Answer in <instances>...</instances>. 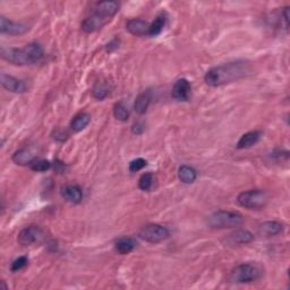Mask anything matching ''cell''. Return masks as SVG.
<instances>
[{"instance_id":"obj_32","label":"cell","mask_w":290,"mask_h":290,"mask_svg":"<svg viewBox=\"0 0 290 290\" xmlns=\"http://www.w3.org/2000/svg\"><path fill=\"white\" fill-rule=\"evenodd\" d=\"M282 16L284 19V24H286V29L289 28V7H286L283 9Z\"/></svg>"},{"instance_id":"obj_28","label":"cell","mask_w":290,"mask_h":290,"mask_svg":"<svg viewBox=\"0 0 290 290\" xmlns=\"http://www.w3.org/2000/svg\"><path fill=\"white\" fill-rule=\"evenodd\" d=\"M28 264H29V258L27 256H19L12 263V266H11L12 272L19 271V270H22L27 267Z\"/></svg>"},{"instance_id":"obj_2","label":"cell","mask_w":290,"mask_h":290,"mask_svg":"<svg viewBox=\"0 0 290 290\" xmlns=\"http://www.w3.org/2000/svg\"><path fill=\"white\" fill-rule=\"evenodd\" d=\"M0 56L13 65L27 66L40 62L43 58V49L39 43H29L23 48L2 47Z\"/></svg>"},{"instance_id":"obj_3","label":"cell","mask_w":290,"mask_h":290,"mask_svg":"<svg viewBox=\"0 0 290 290\" xmlns=\"http://www.w3.org/2000/svg\"><path fill=\"white\" fill-rule=\"evenodd\" d=\"M244 217L238 212L233 211H217L208 217L207 225L215 229L235 228L243 225Z\"/></svg>"},{"instance_id":"obj_25","label":"cell","mask_w":290,"mask_h":290,"mask_svg":"<svg viewBox=\"0 0 290 290\" xmlns=\"http://www.w3.org/2000/svg\"><path fill=\"white\" fill-rule=\"evenodd\" d=\"M114 116L117 120L127 121L130 116L129 109L123 102L117 103L114 108Z\"/></svg>"},{"instance_id":"obj_29","label":"cell","mask_w":290,"mask_h":290,"mask_svg":"<svg viewBox=\"0 0 290 290\" xmlns=\"http://www.w3.org/2000/svg\"><path fill=\"white\" fill-rule=\"evenodd\" d=\"M147 162L143 157H137V159L130 161L129 164V171L130 172H137L143 169L144 167H146Z\"/></svg>"},{"instance_id":"obj_31","label":"cell","mask_w":290,"mask_h":290,"mask_svg":"<svg viewBox=\"0 0 290 290\" xmlns=\"http://www.w3.org/2000/svg\"><path fill=\"white\" fill-rule=\"evenodd\" d=\"M144 130H145V127L142 123H136L133 125V127H131V131H133V133L136 135L143 134Z\"/></svg>"},{"instance_id":"obj_13","label":"cell","mask_w":290,"mask_h":290,"mask_svg":"<svg viewBox=\"0 0 290 290\" xmlns=\"http://www.w3.org/2000/svg\"><path fill=\"white\" fill-rule=\"evenodd\" d=\"M110 21L107 18H103L99 16V15L96 14H92L91 16L86 17L84 21L82 22V25H81V28H82L83 31L85 33H93L99 31V30L102 29L106 24H108Z\"/></svg>"},{"instance_id":"obj_33","label":"cell","mask_w":290,"mask_h":290,"mask_svg":"<svg viewBox=\"0 0 290 290\" xmlns=\"http://www.w3.org/2000/svg\"><path fill=\"white\" fill-rule=\"evenodd\" d=\"M0 289H4V290L7 289V286L5 284V281H2V284H0Z\"/></svg>"},{"instance_id":"obj_22","label":"cell","mask_w":290,"mask_h":290,"mask_svg":"<svg viewBox=\"0 0 290 290\" xmlns=\"http://www.w3.org/2000/svg\"><path fill=\"white\" fill-rule=\"evenodd\" d=\"M90 123H91V116L89 114H85V113L80 114L74 117L72 123H70V128L77 133V131L83 130L85 127H88Z\"/></svg>"},{"instance_id":"obj_14","label":"cell","mask_w":290,"mask_h":290,"mask_svg":"<svg viewBox=\"0 0 290 290\" xmlns=\"http://www.w3.org/2000/svg\"><path fill=\"white\" fill-rule=\"evenodd\" d=\"M150 24L144 19L141 18H131L126 23V30L130 34L136 35V37H143L149 33Z\"/></svg>"},{"instance_id":"obj_7","label":"cell","mask_w":290,"mask_h":290,"mask_svg":"<svg viewBox=\"0 0 290 290\" xmlns=\"http://www.w3.org/2000/svg\"><path fill=\"white\" fill-rule=\"evenodd\" d=\"M45 238V233L38 226H30L24 228L17 236V242L22 246H31L34 244H40Z\"/></svg>"},{"instance_id":"obj_8","label":"cell","mask_w":290,"mask_h":290,"mask_svg":"<svg viewBox=\"0 0 290 290\" xmlns=\"http://www.w3.org/2000/svg\"><path fill=\"white\" fill-rule=\"evenodd\" d=\"M0 84H2L3 88L5 90L9 91V92L13 93H25L29 90L28 84L24 82L22 80H18L16 77H14L12 75L2 73L0 74Z\"/></svg>"},{"instance_id":"obj_21","label":"cell","mask_w":290,"mask_h":290,"mask_svg":"<svg viewBox=\"0 0 290 290\" xmlns=\"http://www.w3.org/2000/svg\"><path fill=\"white\" fill-rule=\"evenodd\" d=\"M178 178L184 184H193L197 178L196 170L190 166H181L178 169Z\"/></svg>"},{"instance_id":"obj_18","label":"cell","mask_w":290,"mask_h":290,"mask_svg":"<svg viewBox=\"0 0 290 290\" xmlns=\"http://www.w3.org/2000/svg\"><path fill=\"white\" fill-rule=\"evenodd\" d=\"M283 231V225L278 221H266L259 225L258 232L262 236L273 237Z\"/></svg>"},{"instance_id":"obj_20","label":"cell","mask_w":290,"mask_h":290,"mask_svg":"<svg viewBox=\"0 0 290 290\" xmlns=\"http://www.w3.org/2000/svg\"><path fill=\"white\" fill-rule=\"evenodd\" d=\"M151 100H152V96H151V92L149 90L144 91V92H142L141 94H139V96L136 98L135 103H134V109H135L136 113L139 115L145 114L147 109H149Z\"/></svg>"},{"instance_id":"obj_30","label":"cell","mask_w":290,"mask_h":290,"mask_svg":"<svg viewBox=\"0 0 290 290\" xmlns=\"http://www.w3.org/2000/svg\"><path fill=\"white\" fill-rule=\"evenodd\" d=\"M118 48H119V40L118 39H114L113 41H110L108 44H107V51L108 52H113Z\"/></svg>"},{"instance_id":"obj_6","label":"cell","mask_w":290,"mask_h":290,"mask_svg":"<svg viewBox=\"0 0 290 290\" xmlns=\"http://www.w3.org/2000/svg\"><path fill=\"white\" fill-rule=\"evenodd\" d=\"M139 237L147 243L156 244L166 241L169 237V230L161 225L150 223V225H146L141 229Z\"/></svg>"},{"instance_id":"obj_4","label":"cell","mask_w":290,"mask_h":290,"mask_svg":"<svg viewBox=\"0 0 290 290\" xmlns=\"http://www.w3.org/2000/svg\"><path fill=\"white\" fill-rule=\"evenodd\" d=\"M269 196L264 191L261 190H251L243 192L237 197V202L249 210H261L268 204Z\"/></svg>"},{"instance_id":"obj_19","label":"cell","mask_w":290,"mask_h":290,"mask_svg":"<svg viewBox=\"0 0 290 290\" xmlns=\"http://www.w3.org/2000/svg\"><path fill=\"white\" fill-rule=\"evenodd\" d=\"M136 247V242L130 237H121L117 239L115 243V251L120 255H126L134 251Z\"/></svg>"},{"instance_id":"obj_11","label":"cell","mask_w":290,"mask_h":290,"mask_svg":"<svg viewBox=\"0 0 290 290\" xmlns=\"http://www.w3.org/2000/svg\"><path fill=\"white\" fill-rule=\"evenodd\" d=\"M120 4L118 2H100L95 4L93 14L99 15V16L110 19L119 12Z\"/></svg>"},{"instance_id":"obj_10","label":"cell","mask_w":290,"mask_h":290,"mask_svg":"<svg viewBox=\"0 0 290 290\" xmlns=\"http://www.w3.org/2000/svg\"><path fill=\"white\" fill-rule=\"evenodd\" d=\"M171 95L177 101H182V102L190 101L192 96V85L190 81L186 78L178 80L172 88Z\"/></svg>"},{"instance_id":"obj_26","label":"cell","mask_w":290,"mask_h":290,"mask_svg":"<svg viewBox=\"0 0 290 290\" xmlns=\"http://www.w3.org/2000/svg\"><path fill=\"white\" fill-rule=\"evenodd\" d=\"M153 181H154V177L151 174V172L143 174L141 176L140 180H139L140 190L143 192H149L152 188V186H153Z\"/></svg>"},{"instance_id":"obj_27","label":"cell","mask_w":290,"mask_h":290,"mask_svg":"<svg viewBox=\"0 0 290 290\" xmlns=\"http://www.w3.org/2000/svg\"><path fill=\"white\" fill-rule=\"evenodd\" d=\"M30 168L35 172H44L51 168V164L48 160H35L32 162Z\"/></svg>"},{"instance_id":"obj_9","label":"cell","mask_w":290,"mask_h":290,"mask_svg":"<svg viewBox=\"0 0 290 290\" xmlns=\"http://www.w3.org/2000/svg\"><path fill=\"white\" fill-rule=\"evenodd\" d=\"M29 31V27L23 23L14 22L5 16L0 17V32L8 35H22Z\"/></svg>"},{"instance_id":"obj_17","label":"cell","mask_w":290,"mask_h":290,"mask_svg":"<svg viewBox=\"0 0 290 290\" xmlns=\"http://www.w3.org/2000/svg\"><path fill=\"white\" fill-rule=\"evenodd\" d=\"M262 137V131L259 130H252L248 131V133L244 134L241 139H239L237 143V149L244 150V149H249L254 145H256L259 140Z\"/></svg>"},{"instance_id":"obj_16","label":"cell","mask_w":290,"mask_h":290,"mask_svg":"<svg viewBox=\"0 0 290 290\" xmlns=\"http://www.w3.org/2000/svg\"><path fill=\"white\" fill-rule=\"evenodd\" d=\"M62 195L66 201L74 203V204H80L83 201L82 188L77 185H67L63 187Z\"/></svg>"},{"instance_id":"obj_12","label":"cell","mask_w":290,"mask_h":290,"mask_svg":"<svg viewBox=\"0 0 290 290\" xmlns=\"http://www.w3.org/2000/svg\"><path fill=\"white\" fill-rule=\"evenodd\" d=\"M37 151L32 147H23L14 152L12 160L18 166H31L33 161L37 160Z\"/></svg>"},{"instance_id":"obj_15","label":"cell","mask_w":290,"mask_h":290,"mask_svg":"<svg viewBox=\"0 0 290 290\" xmlns=\"http://www.w3.org/2000/svg\"><path fill=\"white\" fill-rule=\"evenodd\" d=\"M253 239L254 235L249 230H246V229H237V230L231 232L230 235H228L227 242L230 245H245V244L253 242Z\"/></svg>"},{"instance_id":"obj_23","label":"cell","mask_w":290,"mask_h":290,"mask_svg":"<svg viewBox=\"0 0 290 290\" xmlns=\"http://www.w3.org/2000/svg\"><path fill=\"white\" fill-rule=\"evenodd\" d=\"M166 23H167V18L165 16H157L154 21L150 24L149 33H147V35H149V37H156V35H159L162 31H164Z\"/></svg>"},{"instance_id":"obj_1","label":"cell","mask_w":290,"mask_h":290,"mask_svg":"<svg viewBox=\"0 0 290 290\" xmlns=\"http://www.w3.org/2000/svg\"><path fill=\"white\" fill-rule=\"evenodd\" d=\"M252 68L251 65L245 62H233L223 65H219L208 69L204 81L208 86L217 88L228 83H232L235 81L246 77L247 75L251 74Z\"/></svg>"},{"instance_id":"obj_24","label":"cell","mask_w":290,"mask_h":290,"mask_svg":"<svg viewBox=\"0 0 290 290\" xmlns=\"http://www.w3.org/2000/svg\"><path fill=\"white\" fill-rule=\"evenodd\" d=\"M110 93L109 85L104 82H98L92 89V95L96 100H103Z\"/></svg>"},{"instance_id":"obj_5","label":"cell","mask_w":290,"mask_h":290,"mask_svg":"<svg viewBox=\"0 0 290 290\" xmlns=\"http://www.w3.org/2000/svg\"><path fill=\"white\" fill-rule=\"evenodd\" d=\"M262 277V272L257 267L253 264H239L233 268L230 272L229 279L236 283H248L254 282Z\"/></svg>"}]
</instances>
